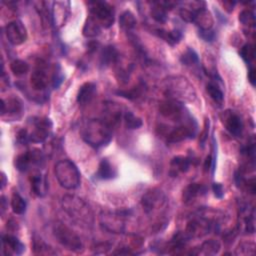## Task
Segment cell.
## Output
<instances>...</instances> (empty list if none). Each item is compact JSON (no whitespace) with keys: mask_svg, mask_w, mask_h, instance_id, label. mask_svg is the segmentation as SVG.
<instances>
[{"mask_svg":"<svg viewBox=\"0 0 256 256\" xmlns=\"http://www.w3.org/2000/svg\"><path fill=\"white\" fill-rule=\"evenodd\" d=\"M206 91L209 94L210 98L219 106H221L223 104L224 101V94L223 91L221 90V88L218 86L217 83H215L214 81L209 82L206 85Z\"/></svg>","mask_w":256,"mask_h":256,"instance_id":"cell-33","label":"cell"},{"mask_svg":"<svg viewBox=\"0 0 256 256\" xmlns=\"http://www.w3.org/2000/svg\"><path fill=\"white\" fill-rule=\"evenodd\" d=\"M124 113H122L121 107L114 102H107L104 105V114H103V120L107 122L112 128L116 124L120 122L121 117Z\"/></svg>","mask_w":256,"mask_h":256,"instance_id":"cell-18","label":"cell"},{"mask_svg":"<svg viewBox=\"0 0 256 256\" xmlns=\"http://www.w3.org/2000/svg\"><path fill=\"white\" fill-rule=\"evenodd\" d=\"M97 92L96 84L94 82H86L78 90L77 102L80 106H85L92 101Z\"/></svg>","mask_w":256,"mask_h":256,"instance_id":"cell-20","label":"cell"},{"mask_svg":"<svg viewBox=\"0 0 256 256\" xmlns=\"http://www.w3.org/2000/svg\"><path fill=\"white\" fill-rule=\"evenodd\" d=\"M215 225V220L211 219L206 214H198L187 222L183 234L188 240L191 238H201L210 233Z\"/></svg>","mask_w":256,"mask_h":256,"instance_id":"cell-7","label":"cell"},{"mask_svg":"<svg viewBox=\"0 0 256 256\" xmlns=\"http://www.w3.org/2000/svg\"><path fill=\"white\" fill-rule=\"evenodd\" d=\"M146 91V86L144 83L140 82L137 86L133 87L132 89L130 90H119L117 91L116 93L124 98H127V99H130V100H134V99H137L139 97H141Z\"/></svg>","mask_w":256,"mask_h":256,"instance_id":"cell-34","label":"cell"},{"mask_svg":"<svg viewBox=\"0 0 256 256\" xmlns=\"http://www.w3.org/2000/svg\"><path fill=\"white\" fill-rule=\"evenodd\" d=\"M239 21L248 28H254L255 26V13L252 9H244L239 14Z\"/></svg>","mask_w":256,"mask_h":256,"instance_id":"cell-39","label":"cell"},{"mask_svg":"<svg viewBox=\"0 0 256 256\" xmlns=\"http://www.w3.org/2000/svg\"><path fill=\"white\" fill-rule=\"evenodd\" d=\"M179 15L186 22H193L196 13L206 8V4L203 1H184L179 2Z\"/></svg>","mask_w":256,"mask_h":256,"instance_id":"cell-16","label":"cell"},{"mask_svg":"<svg viewBox=\"0 0 256 256\" xmlns=\"http://www.w3.org/2000/svg\"><path fill=\"white\" fill-rule=\"evenodd\" d=\"M208 131H209V119H206L204 131L201 134V143H202V145H203V143L205 142V140H206V138L208 136Z\"/></svg>","mask_w":256,"mask_h":256,"instance_id":"cell-47","label":"cell"},{"mask_svg":"<svg viewBox=\"0 0 256 256\" xmlns=\"http://www.w3.org/2000/svg\"><path fill=\"white\" fill-rule=\"evenodd\" d=\"M11 208H12L13 212L17 215H22L26 212L27 203H26L25 199L18 192H13V194H12Z\"/></svg>","mask_w":256,"mask_h":256,"instance_id":"cell-35","label":"cell"},{"mask_svg":"<svg viewBox=\"0 0 256 256\" xmlns=\"http://www.w3.org/2000/svg\"><path fill=\"white\" fill-rule=\"evenodd\" d=\"M112 127L103 119H90L81 128L83 140L93 148L107 145L112 139Z\"/></svg>","mask_w":256,"mask_h":256,"instance_id":"cell-1","label":"cell"},{"mask_svg":"<svg viewBox=\"0 0 256 256\" xmlns=\"http://www.w3.org/2000/svg\"><path fill=\"white\" fill-rule=\"evenodd\" d=\"M220 250V243L216 240H207L199 246L197 251L193 252L192 254H202V255H214L217 254Z\"/></svg>","mask_w":256,"mask_h":256,"instance_id":"cell-31","label":"cell"},{"mask_svg":"<svg viewBox=\"0 0 256 256\" xmlns=\"http://www.w3.org/2000/svg\"><path fill=\"white\" fill-rule=\"evenodd\" d=\"M191 159L186 156H176L170 162V171L169 174L172 177L178 176L180 173H185L189 170L191 165Z\"/></svg>","mask_w":256,"mask_h":256,"instance_id":"cell-22","label":"cell"},{"mask_svg":"<svg viewBox=\"0 0 256 256\" xmlns=\"http://www.w3.org/2000/svg\"><path fill=\"white\" fill-rule=\"evenodd\" d=\"M220 118L226 130L231 135L235 137L241 136L243 131V122L238 113L232 110H226L221 114Z\"/></svg>","mask_w":256,"mask_h":256,"instance_id":"cell-13","label":"cell"},{"mask_svg":"<svg viewBox=\"0 0 256 256\" xmlns=\"http://www.w3.org/2000/svg\"><path fill=\"white\" fill-rule=\"evenodd\" d=\"M5 184H6V176H5L4 173H2V185H1L2 188H4Z\"/></svg>","mask_w":256,"mask_h":256,"instance_id":"cell-48","label":"cell"},{"mask_svg":"<svg viewBox=\"0 0 256 256\" xmlns=\"http://www.w3.org/2000/svg\"><path fill=\"white\" fill-rule=\"evenodd\" d=\"M101 31H102L101 25L91 15H89L82 29L83 36H85L86 38H95L101 34Z\"/></svg>","mask_w":256,"mask_h":256,"instance_id":"cell-28","label":"cell"},{"mask_svg":"<svg viewBox=\"0 0 256 256\" xmlns=\"http://www.w3.org/2000/svg\"><path fill=\"white\" fill-rule=\"evenodd\" d=\"M64 79V76L61 74V72L59 70L55 71L54 72V75H53V78H52V83H53V87L54 88H58L60 86V84L62 83Z\"/></svg>","mask_w":256,"mask_h":256,"instance_id":"cell-45","label":"cell"},{"mask_svg":"<svg viewBox=\"0 0 256 256\" xmlns=\"http://www.w3.org/2000/svg\"><path fill=\"white\" fill-rule=\"evenodd\" d=\"M90 14L102 28H109L115 20L113 6L104 1H91L88 3Z\"/></svg>","mask_w":256,"mask_h":256,"instance_id":"cell-9","label":"cell"},{"mask_svg":"<svg viewBox=\"0 0 256 256\" xmlns=\"http://www.w3.org/2000/svg\"><path fill=\"white\" fill-rule=\"evenodd\" d=\"M33 251L39 255H52L56 254V251L47 243H45L40 237H34L33 239Z\"/></svg>","mask_w":256,"mask_h":256,"instance_id":"cell-36","label":"cell"},{"mask_svg":"<svg viewBox=\"0 0 256 256\" xmlns=\"http://www.w3.org/2000/svg\"><path fill=\"white\" fill-rule=\"evenodd\" d=\"M31 122L32 130L28 131L29 142H44L52 132V122L46 117H33Z\"/></svg>","mask_w":256,"mask_h":256,"instance_id":"cell-11","label":"cell"},{"mask_svg":"<svg viewBox=\"0 0 256 256\" xmlns=\"http://www.w3.org/2000/svg\"><path fill=\"white\" fill-rule=\"evenodd\" d=\"M163 90L165 95L178 102H193L196 99V91L193 85L183 76H169L164 79Z\"/></svg>","mask_w":256,"mask_h":256,"instance_id":"cell-2","label":"cell"},{"mask_svg":"<svg viewBox=\"0 0 256 256\" xmlns=\"http://www.w3.org/2000/svg\"><path fill=\"white\" fill-rule=\"evenodd\" d=\"M150 4H151L150 15L153 18V20L158 23H165L168 18V15H167L168 10L162 4V1H153Z\"/></svg>","mask_w":256,"mask_h":256,"instance_id":"cell-29","label":"cell"},{"mask_svg":"<svg viewBox=\"0 0 256 256\" xmlns=\"http://www.w3.org/2000/svg\"><path fill=\"white\" fill-rule=\"evenodd\" d=\"M5 35L12 45H21L27 39V30L20 20L9 22L5 26Z\"/></svg>","mask_w":256,"mask_h":256,"instance_id":"cell-12","label":"cell"},{"mask_svg":"<svg viewBox=\"0 0 256 256\" xmlns=\"http://www.w3.org/2000/svg\"><path fill=\"white\" fill-rule=\"evenodd\" d=\"M206 193H207L206 186H204L203 184H199V183H191L183 190L182 199H183L184 203L189 204V203L193 202L199 196L201 197V196L205 195Z\"/></svg>","mask_w":256,"mask_h":256,"instance_id":"cell-21","label":"cell"},{"mask_svg":"<svg viewBox=\"0 0 256 256\" xmlns=\"http://www.w3.org/2000/svg\"><path fill=\"white\" fill-rule=\"evenodd\" d=\"M31 191L38 197H44L48 192V181L40 171H35L29 177Z\"/></svg>","mask_w":256,"mask_h":256,"instance_id":"cell-17","label":"cell"},{"mask_svg":"<svg viewBox=\"0 0 256 256\" xmlns=\"http://www.w3.org/2000/svg\"><path fill=\"white\" fill-rule=\"evenodd\" d=\"M119 59V53L116 48L112 45L105 46L100 54V64L103 67L110 66L116 63Z\"/></svg>","mask_w":256,"mask_h":256,"instance_id":"cell-27","label":"cell"},{"mask_svg":"<svg viewBox=\"0 0 256 256\" xmlns=\"http://www.w3.org/2000/svg\"><path fill=\"white\" fill-rule=\"evenodd\" d=\"M193 23H195L199 30H211L214 24V18L210 11L203 8L196 13Z\"/></svg>","mask_w":256,"mask_h":256,"instance_id":"cell-23","label":"cell"},{"mask_svg":"<svg viewBox=\"0 0 256 256\" xmlns=\"http://www.w3.org/2000/svg\"><path fill=\"white\" fill-rule=\"evenodd\" d=\"M248 80L251 83L252 86H255V82H256V72H255V68L254 66H250L249 70H248Z\"/></svg>","mask_w":256,"mask_h":256,"instance_id":"cell-46","label":"cell"},{"mask_svg":"<svg viewBox=\"0 0 256 256\" xmlns=\"http://www.w3.org/2000/svg\"><path fill=\"white\" fill-rule=\"evenodd\" d=\"M180 61L183 65L191 68V69H199L200 68V61L198 54L192 48H187L186 51L180 57Z\"/></svg>","mask_w":256,"mask_h":256,"instance_id":"cell-30","label":"cell"},{"mask_svg":"<svg viewBox=\"0 0 256 256\" xmlns=\"http://www.w3.org/2000/svg\"><path fill=\"white\" fill-rule=\"evenodd\" d=\"M54 173L59 184L68 190L76 189L81 182V174L77 166L68 159L56 163Z\"/></svg>","mask_w":256,"mask_h":256,"instance_id":"cell-4","label":"cell"},{"mask_svg":"<svg viewBox=\"0 0 256 256\" xmlns=\"http://www.w3.org/2000/svg\"><path fill=\"white\" fill-rule=\"evenodd\" d=\"M22 111H23V105L19 99L11 98V99H8L7 103L5 102L4 99H2V104H1L2 116L5 113H8L9 115H13L14 117L18 118L21 115Z\"/></svg>","mask_w":256,"mask_h":256,"instance_id":"cell-24","label":"cell"},{"mask_svg":"<svg viewBox=\"0 0 256 256\" xmlns=\"http://www.w3.org/2000/svg\"><path fill=\"white\" fill-rule=\"evenodd\" d=\"M14 165H15L16 169L21 171V172H25V171L29 170L31 165H33L29 151H26L25 153H22V154L18 155L15 158Z\"/></svg>","mask_w":256,"mask_h":256,"instance_id":"cell-37","label":"cell"},{"mask_svg":"<svg viewBox=\"0 0 256 256\" xmlns=\"http://www.w3.org/2000/svg\"><path fill=\"white\" fill-rule=\"evenodd\" d=\"M47 63L41 59L36 62V68L30 76V83L34 90H44L48 85Z\"/></svg>","mask_w":256,"mask_h":256,"instance_id":"cell-14","label":"cell"},{"mask_svg":"<svg viewBox=\"0 0 256 256\" xmlns=\"http://www.w3.org/2000/svg\"><path fill=\"white\" fill-rule=\"evenodd\" d=\"M255 252V244L253 242H242L236 248V254L253 255Z\"/></svg>","mask_w":256,"mask_h":256,"instance_id":"cell-42","label":"cell"},{"mask_svg":"<svg viewBox=\"0 0 256 256\" xmlns=\"http://www.w3.org/2000/svg\"><path fill=\"white\" fill-rule=\"evenodd\" d=\"M136 23L137 21L134 14L129 10L124 11L119 17V26L126 32H131L135 28Z\"/></svg>","mask_w":256,"mask_h":256,"instance_id":"cell-32","label":"cell"},{"mask_svg":"<svg viewBox=\"0 0 256 256\" xmlns=\"http://www.w3.org/2000/svg\"><path fill=\"white\" fill-rule=\"evenodd\" d=\"M10 69L11 71L16 75V76H20L23 75L25 73L28 72L29 70V65L27 62L20 60V59H16L13 60L10 64Z\"/></svg>","mask_w":256,"mask_h":256,"instance_id":"cell-41","label":"cell"},{"mask_svg":"<svg viewBox=\"0 0 256 256\" xmlns=\"http://www.w3.org/2000/svg\"><path fill=\"white\" fill-rule=\"evenodd\" d=\"M52 232L56 241L65 249L76 253L83 251V243L81 238L67 225L63 224L62 222H56L52 227Z\"/></svg>","mask_w":256,"mask_h":256,"instance_id":"cell-5","label":"cell"},{"mask_svg":"<svg viewBox=\"0 0 256 256\" xmlns=\"http://www.w3.org/2000/svg\"><path fill=\"white\" fill-rule=\"evenodd\" d=\"M141 204L144 212L147 215H151L155 212L160 211L167 205V196L165 193L158 189L153 188L148 190L141 199Z\"/></svg>","mask_w":256,"mask_h":256,"instance_id":"cell-10","label":"cell"},{"mask_svg":"<svg viewBox=\"0 0 256 256\" xmlns=\"http://www.w3.org/2000/svg\"><path fill=\"white\" fill-rule=\"evenodd\" d=\"M212 190L214 192V195L217 198H219V199L223 198V196H224V187H223V185L221 183H218V182L213 183Z\"/></svg>","mask_w":256,"mask_h":256,"instance_id":"cell-44","label":"cell"},{"mask_svg":"<svg viewBox=\"0 0 256 256\" xmlns=\"http://www.w3.org/2000/svg\"><path fill=\"white\" fill-rule=\"evenodd\" d=\"M62 208L79 225L91 226L94 222L93 212L89 204L74 195H65L62 199Z\"/></svg>","mask_w":256,"mask_h":256,"instance_id":"cell-3","label":"cell"},{"mask_svg":"<svg viewBox=\"0 0 256 256\" xmlns=\"http://www.w3.org/2000/svg\"><path fill=\"white\" fill-rule=\"evenodd\" d=\"M70 13L69 1H56L52 3L51 20L55 27L59 28L63 26Z\"/></svg>","mask_w":256,"mask_h":256,"instance_id":"cell-15","label":"cell"},{"mask_svg":"<svg viewBox=\"0 0 256 256\" xmlns=\"http://www.w3.org/2000/svg\"><path fill=\"white\" fill-rule=\"evenodd\" d=\"M199 36L206 42H213L216 38V33L213 29H211V30H199Z\"/></svg>","mask_w":256,"mask_h":256,"instance_id":"cell-43","label":"cell"},{"mask_svg":"<svg viewBox=\"0 0 256 256\" xmlns=\"http://www.w3.org/2000/svg\"><path fill=\"white\" fill-rule=\"evenodd\" d=\"M123 118H124V122H125V126L128 129H138L142 126V120L141 118L137 117L133 112L131 111H125L123 114Z\"/></svg>","mask_w":256,"mask_h":256,"instance_id":"cell-38","label":"cell"},{"mask_svg":"<svg viewBox=\"0 0 256 256\" xmlns=\"http://www.w3.org/2000/svg\"><path fill=\"white\" fill-rule=\"evenodd\" d=\"M159 112L164 118L179 124L189 123L194 120L186 111L183 103L172 99L162 101L159 105Z\"/></svg>","mask_w":256,"mask_h":256,"instance_id":"cell-6","label":"cell"},{"mask_svg":"<svg viewBox=\"0 0 256 256\" xmlns=\"http://www.w3.org/2000/svg\"><path fill=\"white\" fill-rule=\"evenodd\" d=\"M241 58L244 60L245 63L247 64H251V62L253 61L254 57H255V47L253 44L250 43H246L245 45H243L240 49L239 52Z\"/></svg>","mask_w":256,"mask_h":256,"instance_id":"cell-40","label":"cell"},{"mask_svg":"<svg viewBox=\"0 0 256 256\" xmlns=\"http://www.w3.org/2000/svg\"><path fill=\"white\" fill-rule=\"evenodd\" d=\"M117 176L116 169L112 166V164L109 162L108 159H102L99 163L98 170L96 172L95 177L100 180H109L113 179Z\"/></svg>","mask_w":256,"mask_h":256,"instance_id":"cell-25","label":"cell"},{"mask_svg":"<svg viewBox=\"0 0 256 256\" xmlns=\"http://www.w3.org/2000/svg\"><path fill=\"white\" fill-rule=\"evenodd\" d=\"M130 216L129 210H121L116 212H102L100 215V226L110 232L121 234L125 232V219Z\"/></svg>","mask_w":256,"mask_h":256,"instance_id":"cell-8","label":"cell"},{"mask_svg":"<svg viewBox=\"0 0 256 256\" xmlns=\"http://www.w3.org/2000/svg\"><path fill=\"white\" fill-rule=\"evenodd\" d=\"M2 243L5 255H21L25 251L24 244L16 236L4 235L2 237Z\"/></svg>","mask_w":256,"mask_h":256,"instance_id":"cell-19","label":"cell"},{"mask_svg":"<svg viewBox=\"0 0 256 256\" xmlns=\"http://www.w3.org/2000/svg\"><path fill=\"white\" fill-rule=\"evenodd\" d=\"M152 32L156 36L165 40L170 45H176L182 39V32L180 30H177V29L168 31V30H164V29H161V28H156V29H153Z\"/></svg>","mask_w":256,"mask_h":256,"instance_id":"cell-26","label":"cell"}]
</instances>
